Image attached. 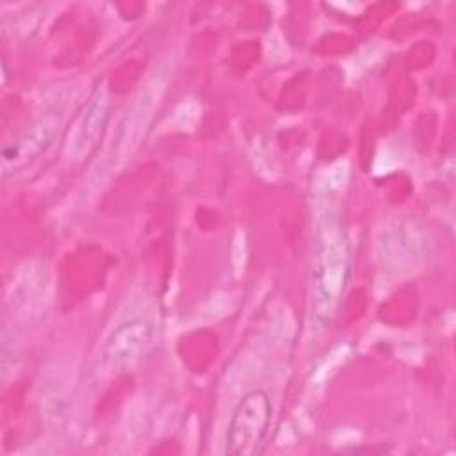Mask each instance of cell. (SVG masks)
I'll return each instance as SVG.
<instances>
[{"label": "cell", "mask_w": 456, "mask_h": 456, "mask_svg": "<svg viewBox=\"0 0 456 456\" xmlns=\"http://www.w3.org/2000/svg\"><path fill=\"white\" fill-rule=\"evenodd\" d=\"M351 271V251L347 237L335 219H324L317 228L312 276H310V297L312 317L315 324H328L346 292Z\"/></svg>", "instance_id": "cell-1"}, {"label": "cell", "mask_w": 456, "mask_h": 456, "mask_svg": "<svg viewBox=\"0 0 456 456\" xmlns=\"http://www.w3.org/2000/svg\"><path fill=\"white\" fill-rule=\"evenodd\" d=\"M433 239L426 228L406 216L387 219L378 230V256L385 269L411 273L433 255Z\"/></svg>", "instance_id": "cell-2"}, {"label": "cell", "mask_w": 456, "mask_h": 456, "mask_svg": "<svg viewBox=\"0 0 456 456\" xmlns=\"http://www.w3.org/2000/svg\"><path fill=\"white\" fill-rule=\"evenodd\" d=\"M273 417L271 397L265 390L255 388L242 395L232 411L226 428L224 451L230 456H251L258 452Z\"/></svg>", "instance_id": "cell-3"}, {"label": "cell", "mask_w": 456, "mask_h": 456, "mask_svg": "<svg viewBox=\"0 0 456 456\" xmlns=\"http://www.w3.org/2000/svg\"><path fill=\"white\" fill-rule=\"evenodd\" d=\"M153 342V324L144 317L119 322L102 346V363L107 369L125 367L141 358Z\"/></svg>", "instance_id": "cell-4"}, {"label": "cell", "mask_w": 456, "mask_h": 456, "mask_svg": "<svg viewBox=\"0 0 456 456\" xmlns=\"http://www.w3.org/2000/svg\"><path fill=\"white\" fill-rule=\"evenodd\" d=\"M61 125V116L55 112L41 114L39 118H36L12 144L4 148V171L20 169L34 159H37L41 153H45L59 135Z\"/></svg>", "instance_id": "cell-5"}, {"label": "cell", "mask_w": 456, "mask_h": 456, "mask_svg": "<svg viewBox=\"0 0 456 456\" xmlns=\"http://www.w3.org/2000/svg\"><path fill=\"white\" fill-rule=\"evenodd\" d=\"M110 109H112L110 96L105 91L98 89L93 100L89 102L87 109L82 112L73 135L69 137L68 151L73 159L80 160L96 148L110 119Z\"/></svg>", "instance_id": "cell-6"}, {"label": "cell", "mask_w": 456, "mask_h": 456, "mask_svg": "<svg viewBox=\"0 0 456 456\" xmlns=\"http://www.w3.org/2000/svg\"><path fill=\"white\" fill-rule=\"evenodd\" d=\"M46 297V273L43 269H27L11 287L12 308L25 317L39 312Z\"/></svg>", "instance_id": "cell-7"}]
</instances>
